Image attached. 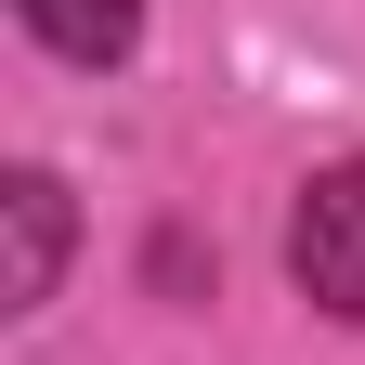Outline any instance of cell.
<instances>
[{"label": "cell", "instance_id": "obj_1", "mask_svg": "<svg viewBox=\"0 0 365 365\" xmlns=\"http://www.w3.org/2000/svg\"><path fill=\"white\" fill-rule=\"evenodd\" d=\"M287 274L313 313H339V327H365V157L313 170L300 209H287Z\"/></svg>", "mask_w": 365, "mask_h": 365}, {"label": "cell", "instance_id": "obj_2", "mask_svg": "<svg viewBox=\"0 0 365 365\" xmlns=\"http://www.w3.org/2000/svg\"><path fill=\"white\" fill-rule=\"evenodd\" d=\"M0 222H14V274H0V313H39V300L66 287L78 209H66V182H53V170H14V182H0Z\"/></svg>", "mask_w": 365, "mask_h": 365}, {"label": "cell", "instance_id": "obj_3", "mask_svg": "<svg viewBox=\"0 0 365 365\" xmlns=\"http://www.w3.org/2000/svg\"><path fill=\"white\" fill-rule=\"evenodd\" d=\"M14 26L39 53H66V66H118L144 39V0H14Z\"/></svg>", "mask_w": 365, "mask_h": 365}]
</instances>
